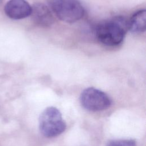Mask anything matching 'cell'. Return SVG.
<instances>
[{
	"label": "cell",
	"instance_id": "5",
	"mask_svg": "<svg viewBox=\"0 0 146 146\" xmlns=\"http://www.w3.org/2000/svg\"><path fill=\"white\" fill-rule=\"evenodd\" d=\"M4 11L9 18L18 20L31 15V6L25 0H9L5 5Z\"/></svg>",
	"mask_w": 146,
	"mask_h": 146
},
{
	"label": "cell",
	"instance_id": "1",
	"mask_svg": "<svg viewBox=\"0 0 146 146\" xmlns=\"http://www.w3.org/2000/svg\"><path fill=\"white\" fill-rule=\"evenodd\" d=\"M128 29V21L123 17L117 16L99 24L95 33L100 43L115 46L122 42Z\"/></svg>",
	"mask_w": 146,
	"mask_h": 146
},
{
	"label": "cell",
	"instance_id": "4",
	"mask_svg": "<svg viewBox=\"0 0 146 146\" xmlns=\"http://www.w3.org/2000/svg\"><path fill=\"white\" fill-rule=\"evenodd\" d=\"M80 101L84 108L91 111H102L111 104V100L106 93L94 87L84 90L81 93Z\"/></svg>",
	"mask_w": 146,
	"mask_h": 146
},
{
	"label": "cell",
	"instance_id": "7",
	"mask_svg": "<svg viewBox=\"0 0 146 146\" xmlns=\"http://www.w3.org/2000/svg\"><path fill=\"white\" fill-rule=\"evenodd\" d=\"M146 28V11L140 10L136 11L128 21V29L133 33H142Z\"/></svg>",
	"mask_w": 146,
	"mask_h": 146
},
{
	"label": "cell",
	"instance_id": "9",
	"mask_svg": "<svg viewBox=\"0 0 146 146\" xmlns=\"http://www.w3.org/2000/svg\"><path fill=\"white\" fill-rule=\"evenodd\" d=\"M1 2H2V0H0V3H1Z\"/></svg>",
	"mask_w": 146,
	"mask_h": 146
},
{
	"label": "cell",
	"instance_id": "6",
	"mask_svg": "<svg viewBox=\"0 0 146 146\" xmlns=\"http://www.w3.org/2000/svg\"><path fill=\"white\" fill-rule=\"evenodd\" d=\"M30 15L33 21L40 26L48 27L54 22V17L50 9L42 3H36L31 6Z\"/></svg>",
	"mask_w": 146,
	"mask_h": 146
},
{
	"label": "cell",
	"instance_id": "3",
	"mask_svg": "<svg viewBox=\"0 0 146 146\" xmlns=\"http://www.w3.org/2000/svg\"><path fill=\"white\" fill-rule=\"evenodd\" d=\"M66 128L59 110L54 107L46 108L39 117V129L47 137H54L63 133Z\"/></svg>",
	"mask_w": 146,
	"mask_h": 146
},
{
	"label": "cell",
	"instance_id": "8",
	"mask_svg": "<svg viewBox=\"0 0 146 146\" xmlns=\"http://www.w3.org/2000/svg\"><path fill=\"white\" fill-rule=\"evenodd\" d=\"M106 146H136V142L132 139L113 140L109 141Z\"/></svg>",
	"mask_w": 146,
	"mask_h": 146
},
{
	"label": "cell",
	"instance_id": "2",
	"mask_svg": "<svg viewBox=\"0 0 146 146\" xmlns=\"http://www.w3.org/2000/svg\"><path fill=\"white\" fill-rule=\"evenodd\" d=\"M47 3L55 15L67 23H74L84 14V9L78 0H47Z\"/></svg>",
	"mask_w": 146,
	"mask_h": 146
}]
</instances>
